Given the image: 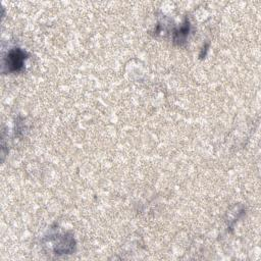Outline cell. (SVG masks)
Here are the masks:
<instances>
[{
	"label": "cell",
	"mask_w": 261,
	"mask_h": 261,
	"mask_svg": "<svg viewBox=\"0 0 261 261\" xmlns=\"http://www.w3.org/2000/svg\"><path fill=\"white\" fill-rule=\"evenodd\" d=\"M27 56V53L20 48H13L7 53L4 67L8 72H19L23 68Z\"/></svg>",
	"instance_id": "1"
},
{
	"label": "cell",
	"mask_w": 261,
	"mask_h": 261,
	"mask_svg": "<svg viewBox=\"0 0 261 261\" xmlns=\"http://www.w3.org/2000/svg\"><path fill=\"white\" fill-rule=\"evenodd\" d=\"M189 32H190V22L188 19L185 20V23L179 27L175 32H174V35H173V41L177 44H181L182 42L186 41L188 35H189Z\"/></svg>",
	"instance_id": "2"
}]
</instances>
